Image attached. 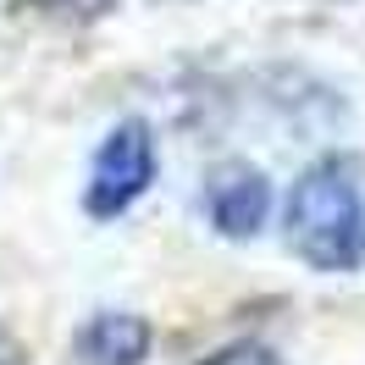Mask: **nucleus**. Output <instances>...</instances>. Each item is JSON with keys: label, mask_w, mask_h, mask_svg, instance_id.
<instances>
[{"label": "nucleus", "mask_w": 365, "mask_h": 365, "mask_svg": "<svg viewBox=\"0 0 365 365\" xmlns=\"http://www.w3.org/2000/svg\"><path fill=\"white\" fill-rule=\"evenodd\" d=\"M282 238L310 272H365V155L332 150L310 160L288 188Z\"/></svg>", "instance_id": "obj_1"}, {"label": "nucleus", "mask_w": 365, "mask_h": 365, "mask_svg": "<svg viewBox=\"0 0 365 365\" xmlns=\"http://www.w3.org/2000/svg\"><path fill=\"white\" fill-rule=\"evenodd\" d=\"M150 182H155V133L144 122H116L89 160L83 210L94 222H116L122 210H133L150 194Z\"/></svg>", "instance_id": "obj_2"}, {"label": "nucleus", "mask_w": 365, "mask_h": 365, "mask_svg": "<svg viewBox=\"0 0 365 365\" xmlns=\"http://www.w3.org/2000/svg\"><path fill=\"white\" fill-rule=\"evenodd\" d=\"M205 216L222 238H255L272 222V182L250 160H222L205 178Z\"/></svg>", "instance_id": "obj_3"}, {"label": "nucleus", "mask_w": 365, "mask_h": 365, "mask_svg": "<svg viewBox=\"0 0 365 365\" xmlns=\"http://www.w3.org/2000/svg\"><path fill=\"white\" fill-rule=\"evenodd\" d=\"M78 365H144L150 360V321L133 310H100L72 338Z\"/></svg>", "instance_id": "obj_4"}, {"label": "nucleus", "mask_w": 365, "mask_h": 365, "mask_svg": "<svg viewBox=\"0 0 365 365\" xmlns=\"http://www.w3.org/2000/svg\"><path fill=\"white\" fill-rule=\"evenodd\" d=\"M23 11L34 17H50V23H94V17H106L116 0H17Z\"/></svg>", "instance_id": "obj_5"}, {"label": "nucleus", "mask_w": 365, "mask_h": 365, "mask_svg": "<svg viewBox=\"0 0 365 365\" xmlns=\"http://www.w3.org/2000/svg\"><path fill=\"white\" fill-rule=\"evenodd\" d=\"M200 365H282L266 349V343H227V349H216V354H205Z\"/></svg>", "instance_id": "obj_6"}, {"label": "nucleus", "mask_w": 365, "mask_h": 365, "mask_svg": "<svg viewBox=\"0 0 365 365\" xmlns=\"http://www.w3.org/2000/svg\"><path fill=\"white\" fill-rule=\"evenodd\" d=\"M0 365H23V343L11 338L6 327H0Z\"/></svg>", "instance_id": "obj_7"}]
</instances>
